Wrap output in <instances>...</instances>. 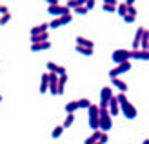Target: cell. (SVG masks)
Masks as SVG:
<instances>
[{
  "label": "cell",
  "instance_id": "cell-8",
  "mask_svg": "<svg viewBox=\"0 0 149 144\" xmlns=\"http://www.w3.org/2000/svg\"><path fill=\"white\" fill-rule=\"evenodd\" d=\"M47 29H49V24L46 22V24H40V26H35L31 31V37H36V35H42V33H47Z\"/></svg>",
  "mask_w": 149,
  "mask_h": 144
},
{
  "label": "cell",
  "instance_id": "cell-6",
  "mask_svg": "<svg viewBox=\"0 0 149 144\" xmlns=\"http://www.w3.org/2000/svg\"><path fill=\"white\" fill-rule=\"evenodd\" d=\"M109 113H111V117H115V115H118L120 113V104H118V100H116V97L113 95L109 98Z\"/></svg>",
  "mask_w": 149,
  "mask_h": 144
},
{
  "label": "cell",
  "instance_id": "cell-16",
  "mask_svg": "<svg viewBox=\"0 0 149 144\" xmlns=\"http://www.w3.org/2000/svg\"><path fill=\"white\" fill-rule=\"evenodd\" d=\"M47 40H49V35H47V33H42V35H36V37H31V42H33V44L47 42Z\"/></svg>",
  "mask_w": 149,
  "mask_h": 144
},
{
  "label": "cell",
  "instance_id": "cell-4",
  "mask_svg": "<svg viewBox=\"0 0 149 144\" xmlns=\"http://www.w3.org/2000/svg\"><path fill=\"white\" fill-rule=\"evenodd\" d=\"M131 70V62L127 60V62H122V64H118L116 67H113L111 71H107V75L111 79H118V75H122V73H127Z\"/></svg>",
  "mask_w": 149,
  "mask_h": 144
},
{
  "label": "cell",
  "instance_id": "cell-19",
  "mask_svg": "<svg viewBox=\"0 0 149 144\" xmlns=\"http://www.w3.org/2000/svg\"><path fill=\"white\" fill-rule=\"evenodd\" d=\"M73 122H74V113H68V115H65V119H64V124H62V126L68 130V128H69Z\"/></svg>",
  "mask_w": 149,
  "mask_h": 144
},
{
  "label": "cell",
  "instance_id": "cell-28",
  "mask_svg": "<svg viewBox=\"0 0 149 144\" xmlns=\"http://www.w3.org/2000/svg\"><path fill=\"white\" fill-rule=\"evenodd\" d=\"M11 20V13H7V15H2V17H0V26H6L7 22Z\"/></svg>",
  "mask_w": 149,
  "mask_h": 144
},
{
  "label": "cell",
  "instance_id": "cell-11",
  "mask_svg": "<svg viewBox=\"0 0 149 144\" xmlns=\"http://www.w3.org/2000/svg\"><path fill=\"white\" fill-rule=\"evenodd\" d=\"M100 137H102V131H100V130H95V131L84 140V144H95V142H98V140H100Z\"/></svg>",
  "mask_w": 149,
  "mask_h": 144
},
{
  "label": "cell",
  "instance_id": "cell-29",
  "mask_svg": "<svg viewBox=\"0 0 149 144\" xmlns=\"http://www.w3.org/2000/svg\"><path fill=\"white\" fill-rule=\"evenodd\" d=\"M74 13H78V15H87L89 11H87L86 6H80V7H77V9H74Z\"/></svg>",
  "mask_w": 149,
  "mask_h": 144
},
{
  "label": "cell",
  "instance_id": "cell-13",
  "mask_svg": "<svg viewBox=\"0 0 149 144\" xmlns=\"http://www.w3.org/2000/svg\"><path fill=\"white\" fill-rule=\"evenodd\" d=\"M51 48V42L47 40V42H40V44H31V51H46V49H49Z\"/></svg>",
  "mask_w": 149,
  "mask_h": 144
},
{
  "label": "cell",
  "instance_id": "cell-15",
  "mask_svg": "<svg viewBox=\"0 0 149 144\" xmlns=\"http://www.w3.org/2000/svg\"><path fill=\"white\" fill-rule=\"evenodd\" d=\"M87 113H89V119L100 117V106H96V104H91V106L87 108Z\"/></svg>",
  "mask_w": 149,
  "mask_h": 144
},
{
  "label": "cell",
  "instance_id": "cell-37",
  "mask_svg": "<svg viewBox=\"0 0 149 144\" xmlns=\"http://www.w3.org/2000/svg\"><path fill=\"white\" fill-rule=\"evenodd\" d=\"M0 102H2V95H0Z\"/></svg>",
  "mask_w": 149,
  "mask_h": 144
},
{
  "label": "cell",
  "instance_id": "cell-10",
  "mask_svg": "<svg viewBox=\"0 0 149 144\" xmlns=\"http://www.w3.org/2000/svg\"><path fill=\"white\" fill-rule=\"evenodd\" d=\"M38 89H40L42 95L49 89V73H44V75H42V79H40V88H38Z\"/></svg>",
  "mask_w": 149,
  "mask_h": 144
},
{
  "label": "cell",
  "instance_id": "cell-25",
  "mask_svg": "<svg viewBox=\"0 0 149 144\" xmlns=\"http://www.w3.org/2000/svg\"><path fill=\"white\" fill-rule=\"evenodd\" d=\"M78 106H80V108H84V110H87L89 106H91V100H89V98H80V100H78Z\"/></svg>",
  "mask_w": 149,
  "mask_h": 144
},
{
  "label": "cell",
  "instance_id": "cell-12",
  "mask_svg": "<svg viewBox=\"0 0 149 144\" xmlns=\"http://www.w3.org/2000/svg\"><path fill=\"white\" fill-rule=\"evenodd\" d=\"M104 7V11H107V13H116V0H106V2L102 4Z\"/></svg>",
  "mask_w": 149,
  "mask_h": 144
},
{
  "label": "cell",
  "instance_id": "cell-2",
  "mask_svg": "<svg viewBox=\"0 0 149 144\" xmlns=\"http://www.w3.org/2000/svg\"><path fill=\"white\" fill-rule=\"evenodd\" d=\"M111 58H113V62L118 66L122 62H127V60L131 58V51L129 49H115L113 53H111Z\"/></svg>",
  "mask_w": 149,
  "mask_h": 144
},
{
  "label": "cell",
  "instance_id": "cell-20",
  "mask_svg": "<svg viewBox=\"0 0 149 144\" xmlns=\"http://www.w3.org/2000/svg\"><path fill=\"white\" fill-rule=\"evenodd\" d=\"M89 128L95 131V130H100V117H95V119H89Z\"/></svg>",
  "mask_w": 149,
  "mask_h": 144
},
{
  "label": "cell",
  "instance_id": "cell-36",
  "mask_svg": "<svg viewBox=\"0 0 149 144\" xmlns=\"http://www.w3.org/2000/svg\"><path fill=\"white\" fill-rule=\"evenodd\" d=\"M95 144H102V142H100V140H98V142H95Z\"/></svg>",
  "mask_w": 149,
  "mask_h": 144
},
{
  "label": "cell",
  "instance_id": "cell-21",
  "mask_svg": "<svg viewBox=\"0 0 149 144\" xmlns=\"http://www.w3.org/2000/svg\"><path fill=\"white\" fill-rule=\"evenodd\" d=\"M74 49H77V53H80V55H84V57H91V55H93V51H95V49H89V48H80V46H77Z\"/></svg>",
  "mask_w": 149,
  "mask_h": 144
},
{
  "label": "cell",
  "instance_id": "cell-26",
  "mask_svg": "<svg viewBox=\"0 0 149 144\" xmlns=\"http://www.w3.org/2000/svg\"><path fill=\"white\" fill-rule=\"evenodd\" d=\"M71 20H73V15H64V17H60V24L62 26H68Z\"/></svg>",
  "mask_w": 149,
  "mask_h": 144
},
{
  "label": "cell",
  "instance_id": "cell-5",
  "mask_svg": "<svg viewBox=\"0 0 149 144\" xmlns=\"http://www.w3.org/2000/svg\"><path fill=\"white\" fill-rule=\"evenodd\" d=\"M144 31H146L144 27H138V29H136V33H135V37H133V51H136V49H140V42H142V37H144Z\"/></svg>",
  "mask_w": 149,
  "mask_h": 144
},
{
  "label": "cell",
  "instance_id": "cell-35",
  "mask_svg": "<svg viewBox=\"0 0 149 144\" xmlns=\"http://www.w3.org/2000/svg\"><path fill=\"white\" fill-rule=\"evenodd\" d=\"M142 144H149V139H146V140H144V142H142Z\"/></svg>",
  "mask_w": 149,
  "mask_h": 144
},
{
  "label": "cell",
  "instance_id": "cell-24",
  "mask_svg": "<svg viewBox=\"0 0 149 144\" xmlns=\"http://www.w3.org/2000/svg\"><path fill=\"white\" fill-rule=\"evenodd\" d=\"M46 67H47V73H56V70H58V64H55V62H49L46 64Z\"/></svg>",
  "mask_w": 149,
  "mask_h": 144
},
{
  "label": "cell",
  "instance_id": "cell-18",
  "mask_svg": "<svg viewBox=\"0 0 149 144\" xmlns=\"http://www.w3.org/2000/svg\"><path fill=\"white\" fill-rule=\"evenodd\" d=\"M147 48H149V31L146 29V31H144V37H142V42H140V49L147 51Z\"/></svg>",
  "mask_w": 149,
  "mask_h": 144
},
{
  "label": "cell",
  "instance_id": "cell-17",
  "mask_svg": "<svg viewBox=\"0 0 149 144\" xmlns=\"http://www.w3.org/2000/svg\"><path fill=\"white\" fill-rule=\"evenodd\" d=\"M77 110H80L78 100H71V102H68V104H65V111H68V113H74Z\"/></svg>",
  "mask_w": 149,
  "mask_h": 144
},
{
  "label": "cell",
  "instance_id": "cell-33",
  "mask_svg": "<svg viewBox=\"0 0 149 144\" xmlns=\"http://www.w3.org/2000/svg\"><path fill=\"white\" fill-rule=\"evenodd\" d=\"M107 140H109V137H107V133H104V131H102V137H100V142H102V144H106Z\"/></svg>",
  "mask_w": 149,
  "mask_h": 144
},
{
  "label": "cell",
  "instance_id": "cell-14",
  "mask_svg": "<svg viewBox=\"0 0 149 144\" xmlns=\"http://www.w3.org/2000/svg\"><path fill=\"white\" fill-rule=\"evenodd\" d=\"M111 84L120 89V93H125V91H127V84H125L124 80H120V79H111Z\"/></svg>",
  "mask_w": 149,
  "mask_h": 144
},
{
  "label": "cell",
  "instance_id": "cell-9",
  "mask_svg": "<svg viewBox=\"0 0 149 144\" xmlns=\"http://www.w3.org/2000/svg\"><path fill=\"white\" fill-rule=\"evenodd\" d=\"M77 46H80V48H89V49H95V44L89 40V39H86V37H77Z\"/></svg>",
  "mask_w": 149,
  "mask_h": 144
},
{
  "label": "cell",
  "instance_id": "cell-3",
  "mask_svg": "<svg viewBox=\"0 0 149 144\" xmlns=\"http://www.w3.org/2000/svg\"><path fill=\"white\" fill-rule=\"evenodd\" d=\"M120 111H122V115L127 119V120H133V119H136V115H138V111H136V108L133 106L129 100L127 102H124V104H120Z\"/></svg>",
  "mask_w": 149,
  "mask_h": 144
},
{
  "label": "cell",
  "instance_id": "cell-31",
  "mask_svg": "<svg viewBox=\"0 0 149 144\" xmlns=\"http://www.w3.org/2000/svg\"><path fill=\"white\" fill-rule=\"evenodd\" d=\"M86 7H87V11L95 9V0H86Z\"/></svg>",
  "mask_w": 149,
  "mask_h": 144
},
{
  "label": "cell",
  "instance_id": "cell-30",
  "mask_svg": "<svg viewBox=\"0 0 149 144\" xmlns=\"http://www.w3.org/2000/svg\"><path fill=\"white\" fill-rule=\"evenodd\" d=\"M135 18H136V17H133V15H125V17H124V22H125V24H131V22H135Z\"/></svg>",
  "mask_w": 149,
  "mask_h": 144
},
{
  "label": "cell",
  "instance_id": "cell-34",
  "mask_svg": "<svg viewBox=\"0 0 149 144\" xmlns=\"http://www.w3.org/2000/svg\"><path fill=\"white\" fill-rule=\"evenodd\" d=\"M0 13H2V15H7L9 11H7V7H6V6H2V4H0Z\"/></svg>",
  "mask_w": 149,
  "mask_h": 144
},
{
  "label": "cell",
  "instance_id": "cell-22",
  "mask_svg": "<svg viewBox=\"0 0 149 144\" xmlns=\"http://www.w3.org/2000/svg\"><path fill=\"white\" fill-rule=\"evenodd\" d=\"M116 13L120 15L122 18L125 17V15H127V6H125V2H122V4H118V6H116Z\"/></svg>",
  "mask_w": 149,
  "mask_h": 144
},
{
  "label": "cell",
  "instance_id": "cell-27",
  "mask_svg": "<svg viewBox=\"0 0 149 144\" xmlns=\"http://www.w3.org/2000/svg\"><path fill=\"white\" fill-rule=\"evenodd\" d=\"M58 27H62L60 18H55V20H51V22H49V29H58Z\"/></svg>",
  "mask_w": 149,
  "mask_h": 144
},
{
  "label": "cell",
  "instance_id": "cell-1",
  "mask_svg": "<svg viewBox=\"0 0 149 144\" xmlns=\"http://www.w3.org/2000/svg\"><path fill=\"white\" fill-rule=\"evenodd\" d=\"M113 126V120H111V113L109 110H100V131L107 133Z\"/></svg>",
  "mask_w": 149,
  "mask_h": 144
},
{
  "label": "cell",
  "instance_id": "cell-32",
  "mask_svg": "<svg viewBox=\"0 0 149 144\" xmlns=\"http://www.w3.org/2000/svg\"><path fill=\"white\" fill-rule=\"evenodd\" d=\"M127 15H133V17H136V9H135V6H129V7H127Z\"/></svg>",
  "mask_w": 149,
  "mask_h": 144
},
{
  "label": "cell",
  "instance_id": "cell-23",
  "mask_svg": "<svg viewBox=\"0 0 149 144\" xmlns=\"http://www.w3.org/2000/svg\"><path fill=\"white\" fill-rule=\"evenodd\" d=\"M64 130H65V128H64L62 124H60V126H56V128H55V130H53V131H51V137H53V139H58V137H60V135L64 133Z\"/></svg>",
  "mask_w": 149,
  "mask_h": 144
},
{
  "label": "cell",
  "instance_id": "cell-7",
  "mask_svg": "<svg viewBox=\"0 0 149 144\" xmlns=\"http://www.w3.org/2000/svg\"><path fill=\"white\" fill-rule=\"evenodd\" d=\"M131 58H135V60H142V62H147V60H149V51H144V49H136V51H133V49H131Z\"/></svg>",
  "mask_w": 149,
  "mask_h": 144
}]
</instances>
